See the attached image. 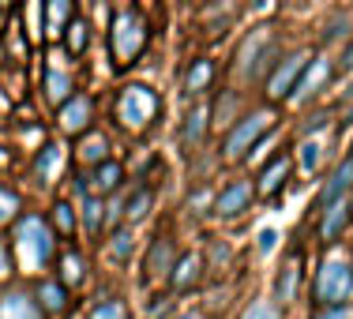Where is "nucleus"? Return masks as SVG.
Here are the masks:
<instances>
[{
  "instance_id": "f257e3e1",
  "label": "nucleus",
  "mask_w": 353,
  "mask_h": 319,
  "mask_svg": "<svg viewBox=\"0 0 353 319\" xmlns=\"http://www.w3.org/2000/svg\"><path fill=\"white\" fill-rule=\"evenodd\" d=\"M150 41V27L136 8H124L113 15V27H109V53H113V68H132L139 61V53Z\"/></svg>"
},
{
  "instance_id": "f03ea898",
  "label": "nucleus",
  "mask_w": 353,
  "mask_h": 319,
  "mask_svg": "<svg viewBox=\"0 0 353 319\" xmlns=\"http://www.w3.org/2000/svg\"><path fill=\"white\" fill-rule=\"evenodd\" d=\"M15 251L23 271H41L53 259V233L38 214H27L15 222Z\"/></svg>"
},
{
  "instance_id": "7ed1b4c3",
  "label": "nucleus",
  "mask_w": 353,
  "mask_h": 319,
  "mask_svg": "<svg viewBox=\"0 0 353 319\" xmlns=\"http://www.w3.org/2000/svg\"><path fill=\"white\" fill-rule=\"evenodd\" d=\"M117 121H121V128L128 132H143L150 121L158 116V94L150 87H143V83H132V87L121 90V98H117Z\"/></svg>"
},
{
  "instance_id": "20e7f679",
  "label": "nucleus",
  "mask_w": 353,
  "mask_h": 319,
  "mask_svg": "<svg viewBox=\"0 0 353 319\" xmlns=\"http://www.w3.org/2000/svg\"><path fill=\"white\" fill-rule=\"evenodd\" d=\"M274 124V113L271 109H256V113H248L245 121H237L230 128V136H225V147H222V154L230 158V162H237V158H245L252 147H256V139L263 136L267 128Z\"/></svg>"
},
{
  "instance_id": "39448f33",
  "label": "nucleus",
  "mask_w": 353,
  "mask_h": 319,
  "mask_svg": "<svg viewBox=\"0 0 353 319\" xmlns=\"http://www.w3.org/2000/svg\"><path fill=\"white\" fill-rule=\"evenodd\" d=\"M353 297V271L350 263L342 259H331V263L319 267V278H316V300L319 305H346Z\"/></svg>"
},
{
  "instance_id": "423d86ee",
  "label": "nucleus",
  "mask_w": 353,
  "mask_h": 319,
  "mask_svg": "<svg viewBox=\"0 0 353 319\" xmlns=\"http://www.w3.org/2000/svg\"><path fill=\"white\" fill-rule=\"evenodd\" d=\"M305 68H308V56H305V53L285 56V61L279 64V72L267 79V90H271V98H290L293 87H297V79L305 75Z\"/></svg>"
},
{
  "instance_id": "0eeeda50",
  "label": "nucleus",
  "mask_w": 353,
  "mask_h": 319,
  "mask_svg": "<svg viewBox=\"0 0 353 319\" xmlns=\"http://www.w3.org/2000/svg\"><path fill=\"white\" fill-rule=\"evenodd\" d=\"M90 116H94V109H90V98L87 94H72L68 102L61 105V128L68 132V136H83V132H90Z\"/></svg>"
},
{
  "instance_id": "6e6552de",
  "label": "nucleus",
  "mask_w": 353,
  "mask_h": 319,
  "mask_svg": "<svg viewBox=\"0 0 353 319\" xmlns=\"http://www.w3.org/2000/svg\"><path fill=\"white\" fill-rule=\"evenodd\" d=\"M290 169H293V158L290 154H274L271 162L259 169V196L263 199L279 196V192L285 188V181H290Z\"/></svg>"
},
{
  "instance_id": "1a4fd4ad",
  "label": "nucleus",
  "mask_w": 353,
  "mask_h": 319,
  "mask_svg": "<svg viewBox=\"0 0 353 319\" xmlns=\"http://www.w3.org/2000/svg\"><path fill=\"white\" fill-rule=\"evenodd\" d=\"M327 79H331V61H327V56H316V61H308V68L297 79V87H293L290 98H293V102H308V98H312Z\"/></svg>"
},
{
  "instance_id": "9d476101",
  "label": "nucleus",
  "mask_w": 353,
  "mask_h": 319,
  "mask_svg": "<svg viewBox=\"0 0 353 319\" xmlns=\"http://www.w3.org/2000/svg\"><path fill=\"white\" fill-rule=\"evenodd\" d=\"M248 203H252V184L248 181H233L230 188L218 196V203H214V214L218 218H233V214H245L248 211Z\"/></svg>"
},
{
  "instance_id": "9b49d317",
  "label": "nucleus",
  "mask_w": 353,
  "mask_h": 319,
  "mask_svg": "<svg viewBox=\"0 0 353 319\" xmlns=\"http://www.w3.org/2000/svg\"><path fill=\"white\" fill-rule=\"evenodd\" d=\"M319 211H323V218H319V237L339 240L342 229H346V222H350V199L342 196V199H334V203L319 207Z\"/></svg>"
},
{
  "instance_id": "f8f14e48",
  "label": "nucleus",
  "mask_w": 353,
  "mask_h": 319,
  "mask_svg": "<svg viewBox=\"0 0 353 319\" xmlns=\"http://www.w3.org/2000/svg\"><path fill=\"white\" fill-rule=\"evenodd\" d=\"M0 319H41V308L27 293H8L0 297Z\"/></svg>"
},
{
  "instance_id": "ddd939ff",
  "label": "nucleus",
  "mask_w": 353,
  "mask_h": 319,
  "mask_svg": "<svg viewBox=\"0 0 353 319\" xmlns=\"http://www.w3.org/2000/svg\"><path fill=\"white\" fill-rule=\"evenodd\" d=\"M79 162L83 165H102L109 162V139L102 132H83L79 139Z\"/></svg>"
},
{
  "instance_id": "4468645a",
  "label": "nucleus",
  "mask_w": 353,
  "mask_h": 319,
  "mask_svg": "<svg viewBox=\"0 0 353 319\" xmlns=\"http://www.w3.org/2000/svg\"><path fill=\"white\" fill-rule=\"evenodd\" d=\"M38 308L49 316H61L64 308H68V285L61 282H41L38 285Z\"/></svg>"
},
{
  "instance_id": "2eb2a0df",
  "label": "nucleus",
  "mask_w": 353,
  "mask_h": 319,
  "mask_svg": "<svg viewBox=\"0 0 353 319\" xmlns=\"http://www.w3.org/2000/svg\"><path fill=\"white\" fill-rule=\"evenodd\" d=\"M350 184H353V158H346V162L334 169V177L327 181V188H323V199H319V207H327V203H334V199H342L350 192Z\"/></svg>"
},
{
  "instance_id": "dca6fc26",
  "label": "nucleus",
  "mask_w": 353,
  "mask_h": 319,
  "mask_svg": "<svg viewBox=\"0 0 353 319\" xmlns=\"http://www.w3.org/2000/svg\"><path fill=\"white\" fill-rule=\"evenodd\" d=\"M72 4L75 0H49L46 4V30L49 34H61L64 38V30H68V23H72Z\"/></svg>"
},
{
  "instance_id": "f3484780",
  "label": "nucleus",
  "mask_w": 353,
  "mask_h": 319,
  "mask_svg": "<svg viewBox=\"0 0 353 319\" xmlns=\"http://www.w3.org/2000/svg\"><path fill=\"white\" fill-rule=\"evenodd\" d=\"M297 285H301V256H290L279 271V300L282 305L297 297Z\"/></svg>"
},
{
  "instance_id": "a211bd4d",
  "label": "nucleus",
  "mask_w": 353,
  "mask_h": 319,
  "mask_svg": "<svg viewBox=\"0 0 353 319\" xmlns=\"http://www.w3.org/2000/svg\"><path fill=\"white\" fill-rule=\"evenodd\" d=\"M34 169H38V177H41V181H57V173L64 169V147H57V143L41 147V154H38Z\"/></svg>"
},
{
  "instance_id": "6ab92c4d",
  "label": "nucleus",
  "mask_w": 353,
  "mask_h": 319,
  "mask_svg": "<svg viewBox=\"0 0 353 319\" xmlns=\"http://www.w3.org/2000/svg\"><path fill=\"white\" fill-rule=\"evenodd\" d=\"M87 45H90V27H87V19H72L68 30H64V49H68L72 56H83V53H87Z\"/></svg>"
},
{
  "instance_id": "aec40b11",
  "label": "nucleus",
  "mask_w": 353,
  "mask_h": 319,
  "mask_svg": "<svg viewBox=\"0 0 353 319\" xmlns=\"http://www.w3.org/2000/svg\"><path fill=\"white\" fill-rule=\"evenodd\" d=\"M165 271H173V245L162 237L154 245V251H150V259H147V278H162Z\"/></svg>"
},
{
  "instance_id": "412c9836",
  "label": "nucleus",
  "mask_w": 353,
  "mask_h": 319,
  "mask_svg": "<svg viewBox=\"0 0 353 319\" xmlns=\"http://www.w3.org/2000/svg\"><path fill=\"white\" fill-rule=\"evenodd\" d=\"M199 278V251L181 256V263H173V289H188Z\"/></svg>"
},
{
  "instance_id": "4be33fe9",
  "label": "nucleus",
  "mask_w": 353,
  "mask_h": 319,
  "mask_svg": "<svg viewBox=\"0 0 353 319\" xmlns=\"http://www.w3.org/2000/svg\"><path fill=\"white\" fill-rule=\"evenodd\" d=\"M46 94H49V102H61L64 105L72 98V75L49 68V75H46Z\"/></svg>"
},
{
  "instance_id": "5701e85b",
  "label": "nucleus",
  "mask_w": 353,
  "mask_h": 319,
  "mask_svg": "<svg viewBox=\"0 0 353 319\" xmlns=\"http://www.w3.org/2000/svg\"><path fill=\"white\" fill-rule=\"evenodd\" d=\"M323 154H327V143H323V139H305V143H301V150H297L301 169H305V173H316L319 162H323Z\"/></svg>"
},
{
  "instance_id": "b1692460",
  "label": "nucleus",
  "mask_w": 353,
  "mask_h": 319,
  "mask_svg": "<svg viewBox=\"0 0 353 319\" xmlns=\"http://www.w3.org/2000/svg\"><path fill=\"white\" fill-rule=\"evenodd\" d=\"M121 181H124L121 165H117V162H102V165H94V181H90V184H94V192H113Z\"/></svg>"
},
{
  "instance_id": "393cba45",
  "label": "nucleus",
  "mask_w": 353,
  "mask_h": 319,
  "mask_svg": "<svg viewBox=\"0 0 353 319\" xmlns=\"http://www.w3.org/2000/svg\"><path fill=\"white\" fill-rule=\"evenodd\" d=\"M211 79H214V64L211 61H196L192 64V72H188V94H199V90H207L211 87Z\"/></svg>"
},
{
  "instance_id": "a878e982",
  "label": "nucleus",
  "mask_w": 353,
  "mask_h": 319,
  "mask_svg": "<svg viewBox=\"0 0 353 319\" xmlns=\"http://www.w3.org/2000/svg\"><path fill=\"white\" fill-rule=\"evenodd\" d=\"M57 267H61V285H79L83 282V259H79V251H64Z\"/></svg>"
},
{
  "instance_id": "bb28decb",
  "label": "nucleus",
  "mask_w": 353,
  "mask_h": 319,
  "mask_svg": "<svg viewBox=\"0 0 353 319\" xmlns=\"http://www.w3.org/2000/svg\"><path fill=\"white\" fill-rule=\"evenodd\" d=\"M150 203H154V196H150L147 188H139L136 196H132L128 203H124V218H128V222H139V218H147Z\"/></svg>"
},
{
  "instance_id": "cd10ccee",
  "label": "nucleus",
  "mask_w": 353,
  "mask_h": 319,
  "mask_svg": "<svg viewBox=\"0 0 353 319\" xmlns=\"http://www.w3.org/2000/svg\"><path fill=\"white\" fill-rule=\"evenodd\" d=\"M53 229L61 233V237H72V233H75V211L68 203H57L53 207Z\"/></svg>"
},
{
  "instance_id": "c85d7f7f",
  "label": "nucleus",
  "mask_w": 353,
  "mask_h": 319,
  "mask_svg": "<svg viewBox=\"0 0 353 319\" xmlns=\"http://www.w3.org/2000/svg\"><path fill=\"white\" fill-rule=\"evenodd\" d=\"M207 121H211V109H207V105H196V109H192V116H188V128H184V139L196 143Z\"/></svg>"
},
{
  "instance_id": "c756f323",
  "label": "nucleus",
  "mask_w": 353,
  "mask_h": 319,
  "mask_svg": "<svg viewBox=\"0 0 353 319\" xmlns=\"http://www.w3.org/2000/svg\"><path fill=\"white\" fill-rule=\"evenodd\" d=\"M83 222H87V233H94L98 225H102V199L98 196L83 199Z\"/></svg>"
},
{
  "instance_id": "7c9ffc66",
  "label": "nucleus",
  "mask_w": 353,
  "mask_h": 319,
  "mask_svg": "<svg viewBox=\"0 0 353 319\" xmlns=\"http://www.w3.org/2000/svg\"><path fill=\"white\" fill-rule=\"evenodd\" d=\"M15 211H19V196H15L12 188H4V184H0V225L12 222Z\"/></svg>"
},
{
  "instance_id": "2f4dec72",
  "label": "nucleus",
  "mask_w": 353,
  "mask_h": 319,
  "mask_svg": "<svg viewBox=\"0 0 353 319\" xmlns=\"http://www.w3.org/2000/svg\"><path fill=\"white\" fill-rule=\"evenodd\" d=\"M90 319H128V308L121 300H102V305L90 312Z\"/></svg>"
},
{
  "instance_id": "473e14b6",
  "label": "nucleus",
  "mask_w": 353,
  "mask_h": 319,
  "mask_svg": "<svg viewBox=\"0 0 353 319\" xmlns=\"http://www.w3.org/2000/svg\"><path fill=\"white\" fill-rule=\"evenodd\" d=\"M109 251H113V259H128V256H132V233L121 229V233L113 237V248H109Z\"/></svg>"
},
{
  "instance_id": "72a5a7b5",
  "label": "nucleus",
  "mask_w": 353,
  "mask_h": 319,
  "mask_svg": "<svg viewBox=\"0 0 353 319\" xmlns=\"http://www.w3.org/2000/svg\"><path fill=\"white\" fill-rule=\"evenodd\" d=\"M316 319H353V308L350 305H327L316 312Z\"/></svg>"
},
{
  "instance_id": "f704fd0d",
  "label": "nucleus",
  "mask_w": 353,
  "mask_h": 319,
  "mask_svg": "<svg viewBox=\"0 0 353 319\" xmlns=\"http://www.w3.org/2000/svg\"><path fill=\"white\" fill-rule=\"evenodd\" d=\"M245 319H279V316H274V308L267 305V300H256V305L245 312Z\"/></svg>"
},
{
  "instance_id": "c9c22d12",
  "label": "nucleus",
  "mask_w": 353,
  "mask_h": 319,
  "mask_svg": "<svg viewBox=\"0 0 353 319\" xmlns=\"http://www.w3.org/2000/svg\"><path fill=\"white\" fill-rule=\"evenodd\" d=\"M274 240H279V233H274V229H263V233H259V251H271Z\"/></svg>"
},
{
  "instance_id": "e433bc0d",
  "label": "nucleus",
  "mask_w": 353,
  "mask_h": 319,
  "mask_svg": "<svg viewBox=\"0 0 353 319\" xmlns=\"http://www.w3.org/2000/svg\"><path fill=\"white\" fill-rule=\"evenodd\" d=\"M8 267H12V256H8L4 240H0V274H8Z\"/></svg>"
},
{
  "instance_id": "4c0bfd02",
  "label": "nucleus",
  "mask_w": 353,
  "mask_h": 319,
  "mask_svg": "<svg viewBox=\"0 0 353 319\" xmlns=\"http://www.w3.org/2000/svg\"><path fill=\"white\" fill-rule=\"evenodd\" d=\"M267 4H271V0H252V8H259V12H263Z\"/></svg>"
},
{
  "instance_id": "58836bf2",
  "label": "nucleus",
  "mask_w": 353,
  "mask_h": 319,
  "mask_svg": "<svg viewBox=\"0 0 353 319\" xmlns=\"http://www.w3.org/2000/svg\"><path fill=\"white\" fill-rule=\"evenodd\" d=\"M176 319H203L199 312H184V316H176Z\"/></svg>"
},
{
  "instance_id": "ea45409f",
  "label": "nucleus",
  "mask_w": 353,
  "mask_h": 319,
  "mask_svg": "<svg viewBox=\"0 0 353 319\" xmlns=\"http://www.w3.org/2000/svg\"><path fill=\"white\" fill-rule=\"evenodd\" d=\"M0 165H8V150H0Z\"/></svg>"
}]
</instances>
